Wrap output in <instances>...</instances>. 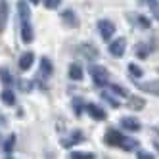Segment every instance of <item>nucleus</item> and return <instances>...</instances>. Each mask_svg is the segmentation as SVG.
Instances as JSON below:
<instances>
[{
    "mask_svg": "<svg viewBox=\"0 0 159 159\" xmlns=\"http://www.w3.org/2000/svg\"><path fill=\"white\" fill-rule=\"evenodd\" d=\"M111 92H115V96H123V98H129V90L127 88H123L121 84H111L109 86Z\"/></svg>",
    "mask_w": 159,
    "mask_h": 159,
    "instance_id": "b1692460",
    "label": "nucleus"
},
{
    "mask_svg": "<svg viewBox=\"0 0 159 159\" xmlns=\"http://www.w3.org/2000/svg\"><path fill=\"white\" fill-rule=\"evenodd\" d=\"M81 142H84V134H83L81 130H73L69 136L61 138V146H63V148H71V146L81 144Z\"/></svg>",
    "mask_w": 159,
    "mask_h": 159,
    "instance_id": "0eeeda50",
    "label": "nucleus"
},
{
    "mask_svg": "<svg viewBox=\"0 0 159 159\" xmlns=\"http://www.w3.org/2000/svg\"><path fill=\"white\" fill-rule=\"evenodd\" d=\"M8 14H10V10H8V2H6V0H0V33L6 29V23H8Z\"/></svg>",
    "mask_w": 159,
    "mask_h": 159,
    "instance_id": "f3484780",
    "label": "nucleus"
},
{
    "mask_svg": "<svg viewBox=\"0 0 159 159\" xmlns=\"http://www.w3.org/2000/svg\"><path fill=\"white\" fill-rule=\"evenodd\" d=\"M84 109H86V113H88V115L92 117V119H96V121H104V119L107 117V115H106V111L102 109L100 106H96V104H88Z\"/></svg>",
    "mask_w": 159,
    "mask_h": 159,
    "instance_id": "f8f14e48",
    "label": "nucleus"
},
{
    "mask_svg": "<svg viewBox=\"0 0 159 159\" xmlns=\"http://www.w3.org/2000/svg\"><path fill=\"white\" fill-rule=\"evenodd\" d=\"M121 127L125 130H129V132H138L142 129V125L138 119H134V117H123L121 119Z\"/></svg>",
    "mask_w": 159,
    "mask_h": 159,
    "instance_id": "9b49d317",
    "label": "nucleus"
},
{
    "mask_svg": "<svg viewBox=\"0 0 159 159\" xmlns=\"http://www.w3.org/2000/svg\"><path fill=\"white\" fill-rule=\"evenodd\" d=\"M136 157L138 159H153V155L150 152H140V150H136Z\"/></svg>",
    "mask_w": 159,
    "mask_h": 159,
    "instance_id": "2f4dec72",
    "label": "nucleus"
},
{
    "mask_svg": "<svg viewBox=\"0 0 159 159\" xmlns=\"http://www.w3.org/2000/svg\"><path fill=\"white\" fill-rule=\"evenodd\" d=\"M4 125H6V119H4L2 115H0V127H4Z\"/></svg>",
    "mask_w": 159,
    "mask_h": 159,
    "instance_id": "473e14b6",
    "label": "nucleus"
},
{
    "mask_svg": "<svg viewBox=\"0 0 159 159\" xmlns=\"http://www.w3.org/2000/svg\"><path fill=\"white\" fill-rule=\"evenodd\" d=\"M29 2H31V4H39V2H40V0H29Z\"/></svg>",
    "mask_w": 159,
    "mask_h": 159,
    "instance_id": "72a5a7b5",
    "label": "nucleus"
},
{
    "mask_svg": "<svg viewBox=\"0 0 159 159\" xmlns=\"http://www.w3.org/2000/svg\"><path fill=\"white\" fill-rule=\"evenodd\" d=\"M21 40H23V44H31L35 40V33H33L31 21H21Z\"/></svg>",
    "mask_w": 159,
    "mask_h": 159,
    "instance_id": "1a4fd4ad",
    "label": "nucleus"
},
{
    "mask_svg": "<svg viewBox=\"0 0 159 159\" xmlns=\"http://www.w3.org/2000/svg\"><path fill=\"white\" fill-rule=\"evenodd\" d=\"M0 100H2L6 106H16V92L12 88H6V90L0 92Z\"/></svg>",
    "mask_w": 159,
    "mask_h": 159,
    "instance_id": "412c9836",
    "label": "nucleus"
},
{
    "mask_svg": "<svg viewBox=\"0 0 159 159\" xmlns=\"http://www.w3.org/2000/svg\"><path fill=\"white\" fill-rule=\"evenodd\" d=\"M104 138H106V144H107V146L119 148L125 136H123L119 130H115V129H107V130H106V136H104Z\"/></svg>",
    "mask_w": 159,
    "mask_h": 159,
    "instance_id": "39448f33",
    "label": "nucleus"
},
{
    "mask_svg": "<svg viewBox=\"0 0 159 159\" xmlns=\"http://www.w3.org/2000/svg\"><path fill=\"white\" fill-rule=\"evenodd\" d=\"M33 63H35V54L33 52H25V54H21V58H19V69L21 71H29Z\"/></svg>",
    "mask_w": 159,
    "mask_h": 159,
    "instance_id": "ddd939ff",
    "label": "nucleus"
},
{
    "mask_svg": "<svg viewBox=\"0 0 159 159\" xmlns=\"http://www.w3.org/2000/svg\"><path fill=\"white\" fill-rule=\"evenodd\" d=\"M61 23L65 25V27H69V29H75V27H79V19H77V16L73 14V10H65V12H61Z\"/></svg>",
    "mask_w": 159,
    "mask_h": 159,
    "instance_id": "9d476101",
    "label": "nucleus"
},
{
    "mask_svg": "<svg viewBox=\"0 0 159 159\" xmlns=\"http://www.w3.org/2000/svg\"><path fill=\"white\" fill-rule=\"evenodd\" d=\"M129 21H130L132 25H136L138 29H150L152 27L150 17H146L142 14H129Z\"/></svg>",
    "mask_w": 159,
    "mask_h": 159,
    "instance_id": "423d86ee",
    "label": "nucleus"
},
{
    "mask_svg": "<svg viewBox=\"0 0 159 159\" xmlns=\"http://www.w3.org/2000/svg\"><path fill=\"white\" fill-rule=\"evenodd\" d=\"M83 100L81 98H77V100H73V111H75V115L79 117V115H81V113H83Z\"/></svg>",
    "mask_w": 159,
    "mask_h": 159,
    "instance_id": "7c9ffc66",
    "label": "nucleus"
},
{
    "mask_svg": "<svg viewBox=\"0 0 159 159\" xmlns=\"http://www.w3.org/2000/svg\"><path fill=\"white\" fill-rule=\"evenodd\" d=\"M119 148H123L125 152H134V150H138V148H140V142L136 140V138H130V136H125Z\"/></svg>",
    "mask_w": 159,
    "mask_h": 159,
    "instance_id": "dca6fc26",
    "label": "nucleus"
},
{
    "mask_svg": "<svg viewBox=\"0 0 159 159\" xmlns=\"http://www.w3.org/2000/svg\"><path fill=\"white\" fill-rule=\"evenodd\" d=\"M77 52L81 54L84 60H88V61H96V60L100 58V52H98V48L94 46V44H88V42L79 44V46H77Z\"/></svg>",
    "mask_w": 159,
    "mask_h": 159,
    "instance_id": "f03ea898",
    "label": "nucleus"
},
{
    "mask_svg": "<svg viewBox=\"0 0 159 159\" xmlns=\"http://www.w3.org/2000/svg\"><path fill=\"white\" fill-rule=\"evenodd\" d=\"M83 75H84V71H83V67L79 65V63H71L69 65V79L71 81H83Z\"/></svg>",
    "mask_w": 159,
    "mask_h": 159,
    "instance_id": "a211bd4d",
    "label": "nucleus"
},
{
    "mask_svg": "<svg viewBox=\"0 0 159 159\" xmlns=\"http://www.w3.org/2000/svg\"><path fill=\"white\" fill-rule=\"evenodd\" d=\"M144 106H146V100H144V98L132 96V98L129 100V107H130V109H134V111H140V109H142Z\"/></svg>",
    "mask_w": 159,
    "mask_h": 159,
    "instance_id": "5701e85b",
    "label": "nucleus"
},
{
    "mask_svg": "<svg viewBox=\"0 0 159 159\" xmlns=\"http://www.w3.org/2000/svg\"><path fill=\"white\" fill-rule=\"evenodd\" d=\"M17 88L23 90V92H29V90L33 88V83L31 81H25V79H17Z\"/></svg>",
    "mask_w": 159,
    "mask_h": 159,
    "instance_id": "cd10ccee",
    "label": "nucleus"
},
{
    "mask_svg": "<svg viewBox=\"0 0 159 159\" xmlns=\"http://www.w3.org/2000/svg\"><path fill=\"white\" fill-rule=\"evenodd\" d=\"M146 4L150 6V10H152V14H153V17L159 21V2L157 0H146Z\"/></svg>",
    "mask_w": 159,
    "mask_h": 159,
    "instance_id": "bb28decb",
    "label": "nucleus"
},
{
    "mask_svg": "<svg viewBox=\"0 0 159 159\" xmlns=\"http://www.w3.org/2000/svg\"><path fill=\"white\" fill-rule=\"evenodd\" d=\"M17 14H19L21 21H29L31 19V10H29L27 0H19V2H17Z\"/></svg>",
    "mask_w": 159,
    "mask_h": 159,
    "instance_id": "2eb2a0df",
    "label": "nucleus"
},
{
    "mask_svg": "<svg viewBox=\"0 0 159 159\" xmlns=\"http://www.w3.org/2000/svg\"><path fill=\"white\" fill-rule=\"evenodd\" d=\"M152 50H153V48H150V44H146V42H138V44H136L134 54H136V58L146 60L148 56H150V52H152Z\"/></svg>",
    "mask_w": 159,
    "mask_h": 159,
    "instance_id": "6ab92c4d",
    "label": "nucleus"
},
{
    "mask_svg": "<svg viewBox=\"0 0 159 159\" xmlns=\"http://www.w3.org/2000/svg\"><path fill=\"white\" fill-rule=\"evenodd\" d=\"M102 100L107 102V104H109L111 107H119V102H117L115 98H113L111 94H107V92H102Z\"/></svg>",
    "mask_w": 159,
    "mask_h": 159,
    "instance_id": "c85d7f7f",
    "label": "nucleus"
},
{
    "mask_svg": "<svg viewBox=\"0 0 159 159\" xmlns=\"http://www.w3.org/2000/svg\"><path fill=\"white\" fill-rule=\"evenodd\" d=\"M129 73L134 77V79H140L142 75H144V71H142V67H138L136 63H129Z\"/></svg>",
    "mask_w": 159,
    "mask_h": 159,
    "instance_id": "a878e982",
    "label": "nucleus"
},
{
    "mask_svg": "<svg viewBox=\"0 0 159 159\" xmlns=\"http://www.w3.org/2000/svg\"><path fill=\"white\" fill-rule=\"evenodd\" d=\"M132 81H134L136 88H140V90H144V92H148V94H155V96H159V81H150V83H140V81H136V79H132Z\"/></svg>",
    "mask_w": 159,
    "mask_h": 159,
    "instance_id": "6e6552de",
    "label": "nucleus"
},
{
    "mask_svg": "<svg viewBox=\"0 0 159 159\" xmlns=\"http://www.w3.org/2000/svg\"><path fill=\"white\" fill-rule=\"evenodd\" d=\"M60 2H61V0H42V4H44L46 10H56L60 6Z\"/></svg>",
    "mask_w": 159,
    "mask_h": 159,
    "instance_id": "c756f323",
    "label": "nucleus"
},
{
    "mask_svg": "<svg viewBox=\"0 0 159 159\" xmlns=\"http://www.w3.org/2000/svg\"><path fill=\"white\" fill-rule=\"evenodd\" d=\"M14 146H16V134H10L8 138H6V142L2 144V152H4L6 157H12V153H14Z\"/></svg>",
    "mask_w": 159,
    "mask_h": 159,
    "instance_id": "aec40b11",
    "label": "nucleus"
},
{
    "mask_svg": "<svg viewBox=\"0 0 159 159\" xmlns=\"http://www.w3.org/2000/svg\"><path fill=\"white\" fill-rule=\"evenodd\" d=\"M155 146H157V150H159V142H157V144H155Z\"/></svg>",
    "mask_w": 159,
    "mask_h": 159,
    "instance_id": "f704fd0d",
    "label": "nucleus"
},
{
    "mask_svg": "<svg viewBox=\"0 0 159 159\" xmlns=\"http://www.w3.org/2000/svg\"><path fill=\"white\" fill-rule=\"evenodd\" d=\"M125 52H127V40L125 39H115L109 44V54L113 58H123Z\"/></svg>",
    "mask_w": 159,
    "mask_h": 159,
    "instance_id": "20e7f679",
    "label": "nucleus"
},
{
    "mask_svg": "<svg viewBox=\"0 0 159 159\" xmlns=\"http://www.w3.org/2000/svg\"><path fill=\"white\" fill-rule=\"evenodd\" d=\"M54 71V67H52V61L44 56V58H40V73H39V79H44V77H50Z\"/></svg>",
    "mask_w": 159,
    "mask_h": 159,
    "instance_id": "4468645a",
    "label": "nucleus"
},
{
    "mask_svg": "<svg viewBox=\"0 0 159 159\" xmlns=\"http://www.w3.org/2000/svg\"><path fill=\"white\" fill-rule=\"evenodd\" d=\"M98 33H100V37L102 40H111V37L115 35V25H113V21L109 19H100L98 21Z\"/></svg>",
    "mask_w": 159,
    "mask_h": 159,
    "instance_id": "7ed1b4c3",
    "label": "nucleus"
},
{
    "mask_svg": "<svg viewBox=\"0 0 159 159\" xmlns=\"http://www.w3.org/2000/svg\"><path fill=\"white\" fill-rule=\"evenodd\" d=\"M0 81H2L8 88L10 86H12L14 83H16V79L12 77V73H10V69H8V67H0Z\"/></svg>",
    "mask_w": 159,
    "mask_h": 159,
    "instance_id": "4be33fe9",
    "label": "nucleus"
},
{
    "mask_svg": "<svg viewBox=\"0 0 159 159\" xmlns=\"http://www.w3.org/2000/svg\"><path fill=\"white\" fill-rule=\"evenodd\" d=\"M88 73H90V77L94 79L96 86H106L107 84V69H106V67H102L98 63H90L88 65Z\"/></svg>",
    "mask_w": 159,
    "mask_h": 159,
    "instance_id": "f257e3e1",
    "label": "nucleus"
},
{
    "mask_svg": "<svg viewBox=\"0 0 159 159\" xmlns=\"http://www.w3.org/2000/svg\"><path fill=\"white\" fill-rule=\"evenodd\" d=\"M71 159H94V153H88V152H71L69 153Z\"/></svg>",
    "mask_w": 159,
    "mask_h": 159,
    "instance_id": "393cba45",
    "label": "nucleus"
}]
</instances>
